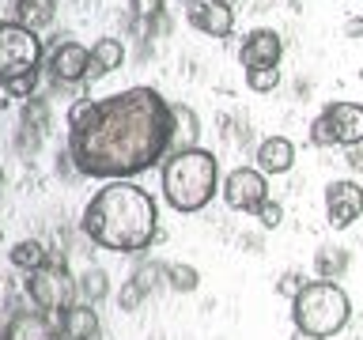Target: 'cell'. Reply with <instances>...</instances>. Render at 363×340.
Listing matches in <instances>:
<instances>
[{"mask_svg": "<svg viewBox=\"0 0 363 340\" xmlns=\"http://www.w3.org/2000/svg\"><path fill=\"white\" fill-rule=\"evenodd\" d=\"M125 61V45L118 38H99L95 45H91V72L87 79H102L106 72H113V68H121Z\"/></svg>", "mask_w": 363, "mask_h": 340, "instance_id": "cell-16", "label": "cell"}, {"mask_svg": "<svg viewBox=\"0 0 363 340\" xmlns=\"http://www.w3.org/2000/svg\"><path fill=\"white\" fill-rule=\"evenodd\" d=\"M197 136H201V121H197V113H193V106L174 102V152L197 147Z\"/></svg>", "mask_w": 363, "mask_h": 340, "instance_id": "cell-20", "label": "cell"}, {"mask_svg": "<svg viewBox=\"0 0 363 340\" xmlns=\"http://www.w3.org/2000/svg\"><path fill=\"white\" fill-rule=\"evenodd\" d=\"M57 340H61V336H57Z\"/></svg>", "mask_w": 363, "mask_h": 340, "instance_id": "cell-37", "label": "cell"}, {"mask_svg": "<svg viewBox=\"0 0 363 340\" xmlns=\"http://www.w3.org/2000/svg\"><path fill=\"white\" fill-rule=\"evenodd\" d=\"M0 340H57V333L50 329V322L42 317V310H19L8 322L4 336Z\"/></svg>", "mask_w": 363, "mask_h": 340, "instance_id": "cell-15", "label": "cell"}, {"mask_svg": "<svg viewBox=\"0 0 363 340\" xmlns=\"http://www.w3.org/2000/svg\"><path fill=\"white\" fill-rule=\"evenodd\" d=\"M189 23L201 34H212V38H227L235 30V11L227 4H212V0H197L189 4Z\"/></svg>", "mask_w": 363, "mask_h": 340, "instance_id": "cell-12", "label": "cell"}, {"mask_svg": "<svg viewBox=\"0 0 363 340\" xmlns=\"http://www.w3.org/2000/svg\"><path fill=\"white\" fill-rule=\"evenodd\" d=\"M348 317H352V299L333 280H306L303 291L291 299V322L299 333L329 340L348 325Z\"/></svg>", "mask_w": 363, "mask_h": 340, "instance_id": "cell-4", "label": "cell"}, {"mask_svg": "<svg viewBox=\"0 0 363 340\" xmlns=\"http://www.w3.org/2000/svg\"><path fill=\"white\" fill-rule=\"evenodd\" d=\"M27 295H30V302L38 306L42 314H50V310L65 314L68 306H76L79 288H76V280L65 272V261H50L45 268L27 272Z\"/></svg>", "mask_w": 363, "mask_h": 340, "instance_id": "cell-6", "label": "cell"}, {"mask_svg": "<svg viewBox=\"0 0 363 340\" xmlns=\"http://www.w3.org/2000/svg\"><path fill=\"white\" fill-rule=\"evenodd\" d=\"M322 118L333 125V136H337V147H359L363 144V106L359 102H329L322 110Z\"/></svg>", "mask_w": 363, "mask_h": 340, "instance_id": "cell-10", "label": "cell"}, {"mask_svg": "<svg viewBox=\"0 0 363 340\" xmlns=\"http://www.w3.org/2000/svg\"><path fill=\"white\" fill-rule=\"evenodd\" d=\"M0 238H4V234H0Z\"/></svg>", "mask_w": 363, "mask_h": 340, "instance_id": "cell-36", "label": "cell"}, {"mask_svg": "<svg viewBox=\"0 0 363 340\" xmlns=\"http://www.w3.org/2000/svg\"><path fill=\"white\" fill-rule=\"evenodd\" d=\"M314 272H318V280H340L348 272V249H340V246H322L314 254Z\"/></svg>", "mask_w": 363, "mask_h": 340, "instance_id": "cell-19", "label": "cell"}, {"mask_svg": "<svg viewBox=\"0 0 363 340\" xmlns=\"http://www.w3.org/2000/svg\"><path fill=\"white\" fill-rule=\"evenodd\" d=\"M45 68H50V76L57 84H79L91 72V50H84L79 42H57L50 50Z\"/></svg>", "mask_w": 363, "mask_h": 340, "instance_id": "cell-9", "label": "cell"}, {"mask_svg": "<svg viewBox=\"0 0 363 340\" xmlns=\"http://www.w3.org/2000/svg\"><path fill=\"white\" fill-rule=\"evenodd\" d=\"M133 280L140 283L144 291H152L159 280H167V265H159V261H152V265H140V268L133 272Z\"/></svg>", "mask_w": 363, "mask_h": 340, "instance_id": "cell-25", "label": "cell"}, {"mask_svg": "<svg viewBox=\"0 0 363 340\" xmlns=\"http://www.w3.org/2000/svg\"><path fill=\"white\" fill-rule=\"evenodd\" d=\"M345 34H348V38H363V19H348L345 23Z\"/></svg>", "mask_w": 363, "mask_h": 340, "instance_id": "cell-31", "label": "cell"}, {"mask_svg": "<svg viewBox=\"0 0 363 340\" xmlns=\"http://www.w3.org/2000/svg\"><path fill=\"white\" fill-rule=\"evenodd\" d=\"M220 193H223L227 208L254 215L261 204L269 200V181H265V174H261L257 166H238V170H231V174L223 178Z\"/></svg>", "mask_w": 363, "mask_h": 340, "instance_id": "cell-7", "label": "cell"}, {"mask_svg": "<svg viewBox=\"0 0 363 340\" xmlns=\"http://www.w3.org/2000/svg\"><path fill=\"white\" fill-rule=\"evenodd\" d=\"M76 288H79V299L84 302H102L110 295V276H106V268H87L84 276L76 280Z\"/></svg>", "mask_w": 363, "mask_h": 340, "instance_id": "cell-21", "label": "cell"}, {"mask_svg": "<svg viewBox=\"0 0 363 340\" xmlns=\"http://www.w3.org/2000/svg\"><path fill=\"white\" fill-rule=\"evenodd\" d=\"M212 4H227V8H231V4H235V0H212Z\"/></svg>", "mask_w": 363, "mask_h": 340, "instance_id": "cell-34", "label": "cell"}, {"mask_svg": "<svg viewBox=\"0 0 363 340\" xmlns=\"http://www.w3.org/2000/svg\"><path fill=\"white\" fill-rule=\"evenodd\" d=\"M348 166H352V170L363 166V152H359V147H348Z\"/></svg>", "mask_w": 363, "mask_h": 340, "instance_id": "cell-32", "label": "cell"}, {"mask_svg": "<svg viewBox=\"0 0 363 340\" xmlns=\"http://www.w3.org/2000/svg\"><path fill=\"white\" fill-rule=\"evenodd\" d=\"M129 4L140 19H159L163 16V0H129Z\"/></svg>", "mask_w": 363, "mask_h": 340, "instance_id": "cell-29", "label": "cell"}, {"mask_svg": "<svg viewBox=\"0 0 363 340\" xmlns=\"http://www.w3.org/2000/svg\"><path fill=\"white\" fill-rule=\"evenodd\" d=\"M167 283H170L174 291L189 295V291H197V283H201V272L193 268V265H167Z\"/></svg>", "mask_w": 363, "mask_h": 340, "instance_id": "cell-22", "label": "cell"}, {"mask_svg": "<svg viewBox=\"0 0 363 340\" xmlns=\"http://www.w3.org/2000/svg\"><path fill=\"white\" fill-rule=\"evenodd\" d=\"M363 215V186L352 178H340V181H329L325 186V220L333 231H348Z\"/></svg>", "mask_w": 363, "mask_h": 340, "instance_id": "cell-8", "label": "cell"}, {"mask_svg": "<svg viewBox=\"0 0 363 340\" xmlns=\"http://www.w3.org/2000/svg\"><path fill=\"white\" fill-rule=\"evenodd\" d=\"M159 186H163V200L178 215H193L208 208L212 197L220 193V163L204 147H182L163 159Z\"/></svg>", "mask_w": 363, "mask_h": 340, "instance_id": "cell-3", "label": "cell"}, {"mask_svg": "<svg viewBox=\"0 0 363 340\" xmlns=\"http://www.w3.org/2000/svg\"><path fill=\"white\" fill-rule=\"evenodd\" d=\"M34 84H38V76H23V79H11L4 91H8V95H16V98H30L34 95Z\"/></svg>", "mask_w": 363, "mask_h": 340, "instance_id": "cell-30", "label": "cell"}, {"mask_svg": "<svg viewBox=\"0 0 363 340\" xmlns=\"http://www.w3.org/2000/svg\"><path fill=\"white\" fill-rule=\"evenodd\" d=\"M11 265L23 268V272H34V268H45L50 265V249H45L38 238H23V242L11 246Z\"/></svg>", "mask_w": 363, "mask_h": 340, "instance_id": "cell-18", "label": "cell"}, {"mask_svg": "<svg viewBox=\"0 0 363 340\" xmlns=\"http://www.w3.org/2000/svg\"><path fill=\"white\" fill-rule=\"evenodd\" d=\"M61 340H99L102 325H99V310L91 302H76L61 314Z\"/></svg>", "mask_w": 363, "mask_h": 340, "instance_id": "cell-13", "label": "cell"}, {"mask_svg": "<svg viewBox=\"0 0 363 340\" xmlns=\"http://www.w3.org/2000/svg\"><path fill=\"white\" fill-rule=\"evenodd\" d=\"M291 340H322V336H311V333H299V329H295V333H291Z\"/></svg>", "mask_w": 363, "mask_h": 340, "instance_id": "cell-33", "label": "cell"}, {"mask_svg": "<svg viewBox=\"0 0 363 340\" xmlns=\"http://www.w3.org/2000/svg\"><path fill=\"white\" fill-rule=\"evenodd\" d=\"M174 152V102L155 87H129L99 98L95 118L68 132L76 174L102 181H133Z\"/></svg>", "mask_w": 363, "mask_h": 340, "instance_id": "cell-1", "label": "cell"}, {"mask_svg": "<svg viewBox=\"0 0 363 340\" xmlns=\"http://www.w3.org/2000/svg\"><path fill=\"white\" fill-rule=\"evenodd\" d=\"M303 272H284V276H280V283H277V291L280 295H288V299H295V295H299L303 291Z\"/></svg>", "mask_w": 363, "mask_h": 340, "instance_id": "cell-28", "label": "cell"}, {"mask_svg": "<svg viewBox=\"0 0 363 340\" xmlns=\"http://www.w3.org/2000/svg\"><path fill=\"white\" fill-rule=\"evenodd\" d=\"M254 215H257V223L265 227V231H277V227L284 223V204L280 200H265Z\"/></svg>", "mask_w": 363, "mask_h": 340, "instance_id": "cell-24", "label": "cell"}, {"mask_svg": "<svg viewBox=\"0 0 363 340\" xmlns=\"http://www.w3.org/2000/svg\"><path fill=\"white\" fill-rule=\"evenodd\" d=\"M42 64V38L38 30L23 27V23H0V84L23 76H38Z\"/></svg>", "mask_w": 363, "mask_h": 340, "instance_id": "cell-5", "label": "cell"}, {"mask_svg": "<svg viewBox=\"0 0 363 340\" xmlns=\"http://www.w3.org/2000/svg\"><path fill=\"white\" fill-rule=\"evenodd\" d=\"M311 144H318V147H333V144H337L333 125H329L325 118H314V125H311Z\"/></svg>", "mask_w": 363, "mask_h": 340, "instance_id": "cell-27", "label": "cell"}, {"mask_svg": "<svg viewBox=\"0 0 363 340\" xmlns=\"http://www.w3.org/2000/svg\"><path fill=\"white\" fill-rule=\"evenodd\" d=\"M79 231L110 254H140L159 238V204L136 181H106L84 208Z\"/></svg>", "mask_w": 363, "mask_h": 340, "instance_id": "cell-2", "label": "cell"}, {"mask_svg": "<svg viewBox=\"0 0 363 340\" xmlns=\"http://www.w3.org/2000/svg\"><path fill=\"white\" fill-rule=\"evenodd\" d=\"M246 87L257 91V95L277 91L280 87V68H246Z\"/></svg>", "mask_w": 363, "mask_h": 340, "instance_id": "cell-23", "label": "cell"}, {"mask_svg": "<svg viewBox=\"0 0 363 340\" xmlns=\"http://www.w3.org/2000/svg\"><path fill=\"white\" fill-rule=\"evenodd\" d=\"M257 170L261 174H288L295 166V144L288 136H269V140L257 144Z\"/></svg>", "mask_w": 363, "mask_h": 340, "instance_id": "cell-14", "label": "cell"}, {"mask_svg": "<svg viewBox=\"0 0 363 340\" xmlns=\"http://www.w3.org/2000/svg\"><path fill=\"white\" fill-rule=\"evenodd\" d=\"M284 57V42L277 30L261 27V30H250L242 50H238V61H242V68H277Z\"/></svg>", "mask_w": 363, "mask_h": 340, "instance_id": "cell-11", "label": "cell"}, {"mask_svg": "<svg viewBox=\"0 0 363 340\" xmlns=\"http://www.w3.org/2000/svg\"><path fill=\"white\" fill-rule=\"evenodd\" d=\"M144 299H147V291H144L136 280H125V283H121V310H125V314H133Z\"/></svg>", "mask_w": 363, "mask_h": 340, "instance_id": "cell-26", "label": "cell"}, {"mask_svg": "<svg viewBox=\"0 0 363 340\" xmlns=\"http://www.w3.org/2000/svg\"><path fill=\"white\" fill-rule=\"evenodd\" d=\"M359 79H363V68H359Z\"/></svg>", "mask_w": 363, "mask_h": 340, "instance_id": "cell-35", "label": "cell"}, {"mask_svg": "<svg viewBox=\"0 0 363 340\" xmlns=\"http://www.w3.org/2000/svg\"><path fill=\"white\" fill-rule=\"evenodd\" d=\"M53 16H57V0H16V23L30 30L50 27Z\"/></svg>", "mask_w": 363, "mask_h": 340, "instance_id": "cell-17", "label": "cell"}]
</instances>
